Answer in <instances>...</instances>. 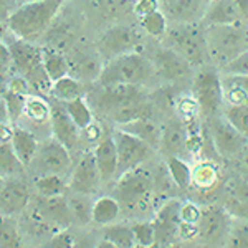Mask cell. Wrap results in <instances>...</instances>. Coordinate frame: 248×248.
I'll return each mask as SVG.
<instances>
[{
  "mask_svg": "<svg viewBox=\"0 0 248 248\" xmlns=\"http://www.w3.org/2000/svg\"><path fill=\"white\" fill-rule=\"evenodd\" d=\"M123 214L121 203L114 195H103L94 201L93 205V223L99 229L116 223Z\"/></svg>",
  "mask_w": 248,
  "mask_h": 248,
  "instance_id": "29",
  "label": "cell"
},
{
  "mask_svg": "<svg viewBox=\"0 0 248 248\" xmlns=\"http://www.w3.org/2000/svg\"><path fill=\"white\" fill-rule=\"evenodd\" d=\"M12 55V65L15 71L30 83L31 90L37 94L51 93V79L48 78L45 66H43V50H40L33 42H27L14 33L3 37Z\"/></svg>",
  "mask_w": 248,
  "mask_h": 248,
  "instance_id": "2",
  "label": "cell"
},
{
  "mask_svg": "<svg viewBox=\"0 0 248 248\" xmlns=\"http://www.w3.org/2000/svg\"><path fill=\"white\" fill-rule=\"evenodd\" d=\"M30 167L35 172V175L58 174L65 177L66 174H71V170H73L71 151L51 136V138L43 139L40 142L38 153Z\"/></svg>",
  "mask_w": 248,
  "mask_h": 248,
  "instance_id": "7",
  "label": "cell"
},
{
  "mask_svg": "<svg viewBox=\"0 0 248 248\" xmlns=\"http://www.w3.org/2000/svg\"><path fill=\"white\" fill-rule=\"evenodd\" d=\"M113 134L116 147H118V177L133 169H138L149 159H153L155 149L147 142L119 129V127H116Z\"/></svg>",
  "mask_w": 248,
  "mask_h": 248,
  "instance_id": "9",
  "label": "cell"
},
{
  "mask_svg": "<svg viewBox=\"0 0 248 248\" xmlns=\"http://www.w3.org/2000/svg\"><path fill=\"white\" fill-rule=\"evenodd\" d=\"M25 103L27 96L10 91L9 88L5 90L3 86L2 91V123H10V124H18V119H22L23 111H25Z\"/></svg>",
  "mask_w": 248,
  "mask_h": 248,
  "instance_id": "31",
  "label": "cell"
},
{
  "mask_svg": "<svg viewBox=\"0 0 248 248\" xmlns=\"http://www.w3.org/2000/svg\"><path fill=\"white\" fill-rule=\"evenodd\" d=\"M12 147H14V151L17 153L18 159L22 161L23 166L30 167L35 155L38 153L40 141L30 129L20 126V124H15L14 138H12Z\"/></svg>",
  "mask_w": 248,
  "mask_h": 248,
  "instance_id": "25",
  "label": "cell"
},
{
  "mask_svg": "<svg viewBox=\"0 0 248 248\" xmlns=\"http://www.w3.org/2000/svg\"><path fill=\"white\" fill-rule=\"evenodd\" d=\"M94 248H118L114 245L113 242H109V240H106V238H98L96 240V245H94Z\"/></svg>",
  "mask_w": 248,
  "mask_h": 248,
  "instance_id": "54",
  "label": "cell"
},
{
  "mask_svg": "<svg viewBox=\"0 0 248 248\" xmlns=\"http://www.w3.org/2000/svg\"><path fill=\"white\" fill-rule=\"evenodd\" d=\"M23 167L25 166H23L17 153L14 151L12 142L0 144V170H2V177H15Z\"/></svg>",
  "mask_w": 248,
  "mask_h": 248,
  "instance_id": "38",
  "label": "cell"
},
{
  "mask_svg": "<svg viewBox=\"0 0 248 248\" xmlns=\"http://www.w3.org/2000/svg\"><path fill=\"white\" fill-rule=\"evenodd\" d=\"M155 73L157 77L167 81H184L190 77L192 73V65L189 62H186L181 55H177L175 51L169 50L164 46L162 50H157L153 57Z\"/></svg>",
  "mask_w": 248,
  "mask_h": 248,
  "instance_id": "17",
  "label": "cell"
},
{
  "mask_svg": "<svg viewBox=\"0 0 248 248\" xmlns=\"http://www.w3.org/2000/svg\"><path fill=\"white\" fill-rule=\"evenodd\" d=\"M210 0H164V10L169 18L181 25H195L205 18Z\"/></svg>",
  "mask_w": 248,
  "mask_h": 248,
  "instance_id": "18",
  "label": "cell"
},
{
  "mask_svg": "<svg viewBox=\"0 0 248 248\" xmlns=\"http://www.w3.org/2000/svg\"><path fill=\"white\" fill-rule=\"evenodd\" d=\"M202 217V207L194 202H184L181 209V222L199 225Z\"/></svg>",
  "mask_w": 248,
  "mask_h": 248,
  "instance_id": "46",
  "label": "cell"
},
{
  "mask_svg": "<svg viewBox=\"0 0 248 248\" xmlns=\"http://www.w3.org/2000/svg\"><path fill=\"white\" fill-rule=\"evenodd\" d=\"M164 46L175 51L192 66H202L209 58L205 42V29L195 25H181L169 29L164 35Z\"/></svg>",
  "mask_w": 248,
  "mask_h": 248,
  "instance_id": "6",
  "label": "cell"
},
{
  "mask_svg": "<svg viewBox=\"0 0 248 248\" xmlns=\"http://www.w3.org/2000/svg\"><path fill=\"white\" fill-rule=\"evenodd\" d=\"M40 214L43 218L53 227L55 232L68 230L75 223L73 214L68 205L66 195H60V197L45 199V202L40 205Z\"/></svg>",
  "mask_w": 248,
  "mask_h": 248,
  "instance_id": "20",
  "label": "cell"
},
{
  "mask_svg": "<svg viewBox=\"0 0 248 248\" xmlns=\"http://www.w3.org/2000/svg\"><path fill=\"white\" fill-rule=\"evenodd\" d=\"M223 81V99L227 106L248 105V75H225Z\"/></svg>",
  "mask_w": 248,
  "mask_h": 248,
  "instance_id": "26",
  "label": "cell"
},
{
  "mask_svg": "<svg viewBox=\"0 0 248 248\" xmlns=\"http://www.w3.org/2000/svg\"><path fill=\"white\" fill-rule=\"evenodd\" d=\"M205 42L212 62L227 66L248 51V30L242 25H207Z\"/></svg>",
  "mask_w": 248,
  "mask_h": 248,
  "instance_id": "5",
  "label": "cell"
},
{
  "mask_svg": "<svg viewBox=\"0 0 248 248\" xmlns=\"http://www.w3.org/2000/svg\"><path fill=\"white\" fill-rule=\"evenodd\" d=\"M96 240L98 238H96L94 235H85V237L77 240V243H75L73 248H94Z\"/></svg>",
  "mask_w": 248,
  "mask_h": 248,
  "instance_id": "52",
  "label": "cell"
},
{
  "mask_svg": "<svg viewBox=\"0 0 248 248\" xmlns=\"http://www.w3.org/2000/svg\"><path fill=\"white\" fill-rule=\"evenodd\" d=\"M177 111L186 121H194L197 114L201 113V108H199V103L195 101L194 96H186V98L179 99Z\"/></svg>",
  "mask_w": 248,
  "mask_h": 248,
  "instance_id": "45",
  "label": "cell"
},
{
  "mask_svg": "<svg viewBox=\"0 0 248 248\" xmlns=\"http://www.w3.org/2000/svg\"><path fill=\"white\" fill-rule=\"evenodd\" d=\"M166 167L170 179L179 189H187L192 186V167L186 159L177 157V155H167Z\"/></svg>",
  "mask_w": 248,
  "mask_h": 248,
  "instance_id": "34",
  "label": "cell"
},
{
  "mask_svg": "<svg viewBox=\"0 0 248 248\" xmlns=\"http://www.w3.org/2000/svg\"><path fill=\"white\" fill-rule=\"evenodd\" d=\"M242 164H243V169H245L247 172H248V141H247V144L243 146V149H242Z\"/></svg>",
  "mask_w": 248,
  "mask_h": 248,
  "instance_id": "55",
  "label": "cell"
},
{
  "mask_svg": "<svg viewBox=\"0 0 248 248\" xmlns=\"http://www.w3.org/2000/svg\"><path fill=\"white\" fill-rule=\"evenodd\" d=\"M243 20H248V0H235Z\"/></svg>",
  "mask_w": 248,
  "mask_h": 248,
  "instance_id": "53",
  "label": "cell"
},
{
  "mask_svg": "<svg viewBox=\"0 0 248 248\" xmlns=\"http://www.w3.org/2000/svg\"><path fill=\"white\" fill-rule=\"evenodd\" d=\"M133 232L136 237V243L159 248L157 243H155V230H154L153 222H136L133 225Z\"/></svg>",
  "mask_w": 248,
  "mask_h": 248,
  "instance_id": "44",
  "label": "cell"
},
{
  "mask_svg": "<svg viewBox=\"0 0 248 248\" xmlns=\"http://www.w3.org/2000/svg\"><path fill=\"white\" fill-rule=\"evenodd\" d=\"M51 105V123L50 131L57 141L63 146H66L70 151H73L81 141V129L77 126V123L68 114L65 105L58 99H50Z\"/></svg>",
  "mask_w": 248,
  "mask_h": 248,
  "instance_id": "15",
  "label": "cell"
},
{
  "mask_svg": "<svg viewBox=\"0 0 248 248\" xmlns=\"http://www.w3.org/2000/svg\"><path fill=\"white\" fill-rule=\"evenodd\" d=\"M139 23H141V27L151 35V37H164L166 31L169 30L167 29V17L161 10L139 18Z\"/></svg>",
  "mask_w": 248,
  "mask_h": 248,
  "instance_id": "42",
  "label": "cell"
},
{
  "mask_svg": "<svg viewBox=\"0 0 248 248\" xmlns=\"http://www.w3.org/2000/svg\"><path fill=\"white\" fill-rule=\"evenodd\" d=\"M114 197L121 209L131 214H144L151 209L154 199V177L147 169L138 167L119 175L114 186Z\"/></svg>",
  "mask_w": 248,
  "mask_h": 248,
  "instance_id": "4",
  "label": "cell"
},
{
  "mask_svg": "<svg viewBox=\"0 0 248 248\" xmlns=\"http://www.w3.org/2000/svg\"><path fill=\"white\" fill-rule=\"evenodd\" d=\"M233 217L227 209L217 203H210V205L202 207V217L199 223V238L203 243L209 245H217L223 243L225 245L227 235L230 232Z\"/></svg>",
  "mask_w": 248,
  "mask_h": 248,
  "instance_id": "10",
  "label": "cell"
},
{
  "mask_svg": "<svg viewBox=\"0 0 248 248\" xmlns=\"http://www.w3.org/2000/svg\"><path fill=\"white\" fill-rule=\"evenodd\" d=\"M23 119H27L30 124H33L35 127L38 126H50L51 123V105L50 99H46L45 96L31 93L27 96L25 103V111H23Z\"/></svg>",
  "mask_w": 248,
  "mask_h": 248,
  "instance_id": "28",
  "label": "cell"
},
{
  "mask_svg": "<svg viewBox=\"0 0 248 248\" xmlns=\"http://www.w3.org/2000/svg\"><path fill=\"white\" fill-rule=\"evenodd\" d=\"M0 248H22V235L15 217H2Z\"/></svg>",
  "mask_w": 248,
  "mask_h": 248,
  "instance_id": "39",
  "label": "cell"
},
{
  "mask_svg": "<svg viewBox=\"0 0 248 248\" xmlns=\"http://www.w3.org/2000/svg\"><path fill=\"white\" fill-rule=\"evenodd\" d=\"M93 153L101 172L103 184L118 181V147H116L114 134L106 133L103 139L93 147Z\"/></svg>",
  "mask_w": 248,
  "mask_h": 248,
  "instance_id": "19",
  "label": "cell"
},
{
  "mask_svg": "<svg viewBox=\"0 0 248 248\" xmlns=\"http://www.w3.org/2000/svg\"><path fill=\"white\" fill-rule=\"evenodd\" d=\"M101 237L113 242L118 248H134L136 237L133 232V225L126 223H111L101 229Z\"/></svg>",
  "mask_w": 248,
  "mask_h": 248,
  "instance_id": "33",
  "label": "cell"
},
{
  "mask_svg": "<svg viewBox=\"0 0 248 248\" xmlns=\"http://www.w3.org/2000/svg\"><path fill=\"white\" fill-rule=\"evenodd\" d=\"M43 66H45V71L51 83L70 75V62L65 55L58 53V51H43Z\"/></svg>",
  "mask_w": 248,
  "mask_h": 248,
  "instance_id": "36",
  "label": "cell"
},
{
  "mask_svg": "<svg viewBox=\"0 0 248 248\" xmlns=\"http://www.w3.org/2000/svg\"><path fill=\"white\" fill-rule=\"evenodd\" d=\"M138 35H136V31L131 27L114 25L101 35L98 43V50L101 53V57H105L109 62V60L119 57V55L134 51L136 45H138Z\"/></svg>",
  "mask_w": 248,
  "mask_h": 248,
  "instance_id": "14",
  "label": "cell"
},
{
  "mask_svg": "<svg viewBox=\"0 0 248 248\" xmlns=\"http://www.w3.org/2000/svg\"><path fill=\"white\" fill-rule=\"evenodd\" d=\"M7 88H9L10 91H15V93H20V94H25V96H29L31 94L30 91H33L31 90V86H30V83L27 81L23 77H15V78H12L10 81H9V85H7Z\"/></svg>",
  "mask_w": 248,
  "mask_h": 248,
  "instance_id": "51",
  "label": "cell"
},
{
  "mask_svg": "<svg viewBox=\"0 0 248 248\" xmlns=\"http://www.w3.org/2000/svg\"><path fill=\"white\" fill-rule=\"evenodd\" d=\"M15 5H25V3H30V2H38V0H12Z\"/></svg>",
  "mask_w": 248,
  "mask_h": 248,
  "instance_id": "57",
  "label": "cell"
},
{
  "mask_svg": "<svg viewBox=\"0 0 248 248\" xmlns=\"http://www.w3.org/2000/svg\"><path fill=\"white\" fill-rule=\"evenodd\" d=\"M134 248H153V247H146V245H139V243H136Z\"/></svg>",
  "mask_w": 248,
  "mask_h": 248,
  "instance_id": "58",
  "label": "cell"
},
{
  "mask_svg": "<svg viewBox=\"0 0 248 248\" xmlns=\"http://www.w3.org/2000/svg\"><path fill=\"white\" fill-rule=\"evenodd\" d=\"M101 184V172H99L94 153L88 151L73 166V170L68 177V189L85 195H93L98 192Z\"/></svg>",
  "mask_w": 248,
  "mask_h": 248,
  "instance_id": "12",
  "label": "cell"
},
{
  "mask_svg": "<svg viewBox=\"0 0 248 248\" xmlns=\"http://www.w3.org/2000/svg\"><path fill=\"white\" fill-rule=\"evenodd\" d=\"M225 248H248V220L233 218L225 240Z\"/></svg>",
  "mask_w": 248,
  "mask_h": 248,
  "instance_id": "40",
  "label": "cell"
},
{
  "mask_svg": "<svg viewBox=\"0 0 248 248\" xmlns=\"http://www.w3.org/2000/svg\"><path fill=\"white\" fill-rule=\"evenodd\" d=\"M199 225H194V223H186L181 222L179 225V242H192V240L199 238Z\"/></svg>",
  "mask_w": 248,
  "mask_h": 248,
  "instance_id": "50",
  "label": "cell"
},
{
  "mask_svg": "<svg viewBox=\"0 0 248 248\" xmlns=\"http://www.w3.org/2000/svg\"><path fill=\"white\" fill-rule=\"evenodd\" d=\"M63 105H65L68 114L71 116V119L77 123V126L81 131L94 121L93 111H91V106H90V103L86 101L85 96H79V98L66 101V103H63Z\"/></svg>",
  "mask_w": 248,
  "mask_h": 248,
  "instance_id": "37",
  "label": "cell"
},
{
  "mask_svg": "<svg viewBox=\"0 0 248 248\" xmlns=\"http://www.w3.org/2000/svg\"><path fill=\"white\" fill-rule=\"evenodd\" d=\"M78 238L75 237V233H71L70 229H68L62 232H55L51 237L43 240L37 248H73Z\"/></svg>",
  "mask_w": 248,
  "mask_h": 248,
  "instance_id": "43",
  "label": "cell"
},
{
  "mask_svg": "<svg viewBox=\"0 0 248 248\" xmlns=\"http://www.w3.org/2000/svg\"><path fill=\"white\" fill-rule=\"evenodd\" d=\"M225 73L230 75H248V51L242 55V57H238L237 60H233L232 63L225 66Z\"/></svg>",
  "mask_w": 248,
  "mask_h": 248,
  "instance_id": "49",
  "label": "cell"
},
{
  "mask_svg": "<svg viewBox=\"0 0 248 248\" xmlns=\"http://www.w3.org/2000/svg\"><path fill=\"white\" fill-rule=\"evenodd\" d=\"M51 96L55 99L62 103L71 101V99H77L79 96H83V88L81 83H79L78 78L71 77V75H66V77L57 79L51 86Z\"/></svg>",
  "mask_w": 248,
  "mask_h": 248,
  "instance_id": "35",
  "label": "cell"
},
{
  "mask_svg": "<svg viewBox=\"0 0 248 248\" xmlns=\"http://www.w3.org/2000/svg\"><path fill=\"white\" fill-rule=\"evenodd\" d=\"M30 203V190L23 181L15 177H2L0 186V210L2 217H15L25 212Z\"/></svg>",
  "mask_w": 248,
  "mask_h": 248,
  "instance_id": "16",
  "label": "cell"
},
{
  "mask_svg": "<svg viewBox=\"0 0 248 248\" xmlns=\"http://www.w3.org/2000/svg\"><path fill=\"white\" fill-rule=\"evenodd\" d=\"M209 129L212 142H214V147L218 155L230 159L242 154V149L247 144L248 138H245L242 133H238L223 116L222 118H218V116L212 118Z\"/></svg>",
  "mask_w": 248,
  "mask_h": 248,
  "instance_id": "13",
  "label": "cell"
},
{
  "mask_svg": "<svg viewBox=\"0 0 248 248\" xmlns=\"http://www.w3.org/2000/svg\"><path fill=\"white\" fill-rule=\"evenodd\" d=\"M106 134V131L103 129V126L99 124L98 121H94L90 124L88 127H85V129L81 131V141H85V142H90V144H93V147L98 144L99 141L103 139V136Z\"/></svg>",
  "mask_w": 248,
  "mask_h": 248,
  "instance_id": "47",
  "label": "cell"
},
{
  "mask_svg": "<svg viewBox=\"0 0 248 248\" xmlns=\"http://www.w3.org/2000/svg\"><path fill=\"white\" fill-rule=\"evenodd\" d=\"M161 151L167 155H177L182 159L192 155L187 147V129L181 123H169L166 127H162Z\"/></svg>",
  "mask_w": 248,
  "mask_h": 248,
  "instance_id": "22",
  "label": "cell"
},
{
  "mask_svg": "<svg viewBox=\"0 0 248 248\" xmlns=\"http://www.w3.org/2000/svg\"><path fill=\"white\" fill-rule=\"evenodd\" d=\"M203 20L207 25H240L243 18L235 0H210Z\"/></svg>",
  "mask_w": 248,
  "mask_h": 248,
  "instance_id": "21",
  "label": "cell"
},
{
  "mask_svg": "<svg viewBox=\"0 0 248 248\" xmlns=\"http://www.w3.org/2000/svg\"><path fill=\"white\" fill-rule=\"evenodd\" d=\"M157 77L153 58L138 51L119 55L109 62H106L103 73L99 77V85H131L142 86L153 81Z\"/></svg>",
  "mask_w": 248,
  "mask_h": 248,
  "instance_id": "3",
  "label": "cell"
},
{
  "mask_svg": "<svg viewBox=\"0 0 248 248\" xmlns=\"http://www.w3.org/2000/svg\"><path fill=\"white\" fill-rule=\"evenodd\" d=\"M62 3L63 0H38L18 5L7 17V29L15 37L33 42L51 25Z\"/></svg>",
  "mask_w": 248,
  "mask_h": 248,
  "instance_id": "1",
  "label": "cell"
},
{
  "mask_svg": "<svg viewBox=\"0 0 248 248\" xmlns=\"http://www.w3.org/2000/svg\"><path fill=\"white\" fill-rule=\"evenodd\" d=\"M159 5H161L159 0H136L134 14L138 15L139 18H142V17H146V15H151V14H154V12H157Z\"/></svg>",
  "mask_w": 248,
  "mask_h": 248,
  "instance_id": "48",
  "label": "cell"
},
{
  "mask_svg": "<svg viewBox=\"0 0 248 248\" xmlns=\"http://www.w3.org/2000/svg\"><path fill=\"white\" fill-rule=\"evenodd\" d=\"M70 62V75L78 78L79 81H93V79H99L103 73L101 60L91 53H85V51H75L71 55Z\"/></svg>",
  "mask_w": 248,
  "mask_h": 248,
  "instance_id": "23",
  "label": "cell"
},
{
  "mask_svg": "<svg viewBox=\"0 0 248 248\" xmlns=\"http://www.w3.org/2000/svg\"><path fill=\"white\" fill-rule=\"evenodd\" d=\"M119 129L126 131V133L136 136L141 141L147 142L154 149H161L162 142V127L159 126L154 119H151L149 116H142L131 123H126L123 126H118Z\"/></svg>",
  "mask_w": 248,
  "mask_h": 248,
  "instance_id": "24",
  "label": "cell"
},
{
  "mask_svg": "<svg viewBox=\"0 0 248 248\" xmlns=\"http://www.w3.org/2000/svg\"><path fill=\"white\" fill-rule=\"evenodd\" d=\"M182 203L179 199H169L161 203L154 212L153 225L155 230V243L157 247H166L179 242V225H181V209Z\"/></svg>",
  "mask_w": 248,
  "mask_h": 248,
  "instance_id": "11",
  "label": "cell"
},
{
  "mask_svg": "<svg viewBox=\"0 0 248 248\" xmlns=\"http://www.w3.org/2000/svg\"><path fill=\"white\" fill-rule=\"evenodd\" d=\"M161 248H187V247L184 245V242H175V243H170V245H166Z\"/></svg>",
  "mask_w": 248,
  "mask_h": 248,
  "instance_id": "56",
  "label": "cell"
},
{
  "mask_svg": "<svg viewBox=\"0 0 248 248\" xmlns=\"http://www.w3.org/2000/svg\"><path fill=\"white\" fill-rule=\"evenodd\" d=\"M220 182V169L214 161L203 159L192 167V186L201 192H210Z\"/></svg>",
  "mask_w": 248,
  "mask_h": 248,
  "instance_id": "27",
  "label": "cell"
},
{
  "mask_svg": "<svg viewBox=\"0 0 248 248\" xmlns=\"http://www.w3.org/2000/svg\"><path fill=\"white\" fill-rule=\"evenodd\" d=\"M70 190V189H68ZM66 195L68 205L73 214L75 223H78L79 227H86L90 223H93V205L94 201H91V195L79 194V192L70 190V194Z\"/></svg>",
  "mask_w": 248,
  "mask_h": 248,
  "instance_id": "30",
  "label": "cell"
},
{
  "mask_svg": "<svg viewBox=\"0 0 248 248\" xmlns=\"http://www.w3.org/2000/svg\"><path fill=\"white\" fill-rule=\"evenodd\" d=\"M192 96L199 103L201 113L205 118H215L225 103L222 77H218L214 70H201L192 81Z\"/></svg>",
  "mask_w": 248,
  "mask_h": 248,
  "instance_id": "8",
  "label": "cell"
},
{
  "mask_svg": "<svg viewBox=\"0 0 248 248\" xmlns=\"http://www.w3.org/2000/svg\"><path fill=\"white\" fill-rule=\"evenodd\" d=\"M33 186L37 189L38 195H42L43 199L60 197V195H65L68 190V181L63 175L58 174L35 175Z\"/></svg>",
  "mask_w": 248,
  "mask_h": 248,
  "instance_id": "32",
  "label": "cell"
},
{
  "mask_svg": "<svg viewBox=\"0 0 248 248\" xmlns=\"http://www.w3.org/2000/svg\"><path fill=\"white\" fill-rule=\"evenodd\" d=\"M223 118L229 121L238 133L248 138V105L243 106H227Z\"/></svg>",
  "mask_w": 248,
  "mask_h": 248,
  "instance_id": "41",
  "label": "cell"
}]
</instances>
